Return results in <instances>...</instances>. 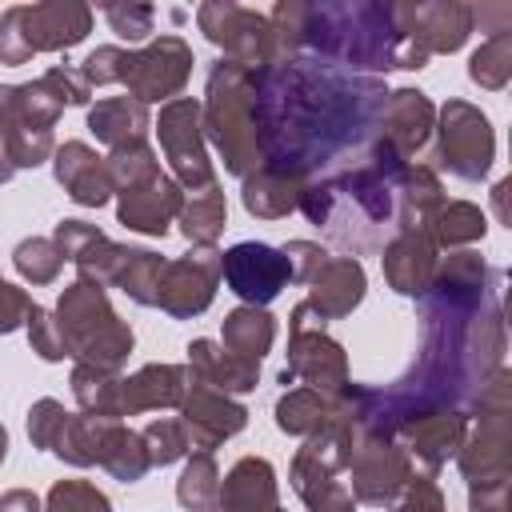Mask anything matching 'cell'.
<instances>
[{"label":"cell","mask_w":512,"mask_h":512,"mask_svg":"<svg viewBox=\"0 0 512 512\" xmlns=\"http://www.w3.org/2000/svg\"><path fill=\"white\" fill-rule=\"evenodd\" d=\"M56 328L64 340V352L76 364H92V368H108L120 372V364L132 356L136 336L132 328L116 316L108 288L92 284V280H72L64 284L60 300H56Z\"/></svg>","instance_id":"6"},{"label":"cell","mask_w":512,"mask_h":512,"mask_svg":"<svg viewBox=\"0 0 512 512\" xmlns=\"http://www.w3.org/2000/svg\"><path fill=\"white\" fill-rule=\"evenodd\" d=\"M28 312H32L28 292H24V288H16V284H8V280L0 276V336H8V332H16V328H24Z\"/></svg>","instance_id":"52"},{"label":"cell","mask_w":512,"mask_h":512,"mask_svg":"<svg viewBox=\"0 0 512 512\" xmlns=\"http://www.w3.org/2000/svg\"><path fill=\"white\" fill-rule=\"evenodd\" d=\"M24 328H28V344H32V352H36L40 360L56 364V360H64V356H68V352H64V340H60V328H56V316H52L48 308L32 304V312H28Z\"/></svg>","instance_id":"45"},{"label":"cell","mask_w":512,"mask_h":512,"mask_svg":"<svg viewBox=\"0 0 512 512\" xmlns=\"http://www.w3.org/2000/svg\"><path fill=\"white\" fill-rule=\"evenodd\" d=\"M396 28L404 32V40L424 52L428 60L436 52H456L464 48L468 32H472V4L460 0H408V4H392Z\"/></svg>","instance_id":"14"},{"label":"cell","mask_w":512,"mask_h":512,"mask_svg":"<svg viewBox=\"0 0 512 512\" xmlns=\"http://www.w3.org/2000/svg\"><path fill=\"white\" fill-rule=\"evenodd\" d=\"M284 260H288V280L292 284H312V276L324 268L328 252L316 244V240H288L284 248Z\"/></svg>","instance_id":"49"},{"label":"cell","mask_w":512,"mask_h":512,"mask_svg":"<svg viewBox=\"0 0 512 512\" xmlns=\"http://www.w3.org/2000/svg\"><path fill=\"white\" fill-rule=\"evenodd\" d=\"M384 80L356 76L316 56L252 68V108L264 168L312 184L360 164L376 144Z\"/></svg>","instance_id":"2"},{"label":"cell","mask_w":512,"mask_h":512,"mask_svg":"<svg viewBox=\"0 0 512 512\" xmlns=\"http://www.w3.org/2000/svg\"><path fill=\"white\" fill-rule=\"evenodd\" d=\"M64 420H68V408H64L60 400H52V396L36 400V404L28 408V436H32V444L44 448V452H52L56 440H60Z\"/></svg>","instance_id":"46"},{"label":"cell","mask_w":512,"mask_h":512,"mask_svg":"<svg viewBox=\"0 0 512 512\" xmlns=\"http://www.w3.org/2000/svg\"><path fill=\"white\" fill-rule=\"evenodd\" d=\"M0 512H44V504H40V496L28 492V488H8V492L0 496Z\"/></svg>","instance_id":"54"},{"label":"cell","mask_w":512,"mask_h":512,"mask_svg":"<svg viewBox=\"0 0 512 512\" xmlns=\"http://www.w3.org/2000/svg\"><path fill=\"white\" fill-rule=\"evenodd\" d=\"M508 192H512V180H496V188H492V204H496V216L508 224L512 216H508Z\"/></svg>","instance_id":"55"},{"label":"cell","mask_w":512,"mask_h":512,"mask_svg":"<svg viewBox=\"0 0 512 512\" xmlns=\"http://www.w3.org/2000/svg\"><path fill=\"white\" fill-rule=\"evenodd\" d=\"M272 512H280V504H276V508H272Z\"/></svg>","instance_id":"58"},{"label":"cell","mask_w":512,"mask_h":512,"mask_svg":"<svg viewBox=\"0 0 512 512\" xmlns=\"http://www.w3.org/2000/svg\"><path fill=\"white\" fill-rule=\"evenodd\" d=\"M108 424H112V420H104V416L68 412V420H64V428H60V440H56L52 456H60L64 464H76V468H92V464H100V448H104Z\"/></svg>","instance_id":"33"},{"label":"cell","mask_w":512,"mask_h":512,"mask_svg":"<svg viewBox=\"0 0 512 512\" xmlns=\"http://www.w3.org/2000/svg\"><path fill=\"white\" fill-rule=\"evenodd\" d=\"M468 512H508V480L468 484Z\"/></svg>","instance_id":"53"},{"label":"cell","mask_w":512,"mask_h":512,"mask_svg":"<svg viewBox=\"0 0 512 512\" xmlns=\"http://www.w3.org/2000/svg\"><path fill=\"white\" fill-rule=\"evenodd\" d=\"M368 292V276H364V264L356 256H328L324 268L312 276L308 284V308L320 316V320H344L360 308Z\"/></svg>","instance_id":"23"},{"label":"cell","mask_w":512,"mask_h":512,"mask_svg":"<svg viewBox=\"0 0 512 512\" xmlns=\"http://www.w3.org/2000/svg\"><path fill=\"white\" fill-rule=\"evenodd\" d=\"M304 380L312 392L332 396L348 384L344 344L324 332V320L300 300L288 316V364L280 368V384Z\"/></svg>","instance_id":"8"},{"label":"cell","mask_w":512,"mask_h":512,"mask_svg":"<svg viewBox=\"0 0 512 512\" xmlns=\"http://www.w3.org/2000/svg\"><path fill=\"white\" fill-rule=\"evenodd\" d=\"M4 456H8V428L0 424V464H4Z\"/></svg>","instance_id":"57"},{"label":"cell","mask_w":512,"mask_h":512,"mask_svg":"<svg viewBox=\"0 0 512 512\" xmlns=\"http://www.w3.org/2000/svg\"><path fill=\"white\" fill-rule=\"evenodd\" d=\"M344 476H348V492L356 504L392 508L396 496L404 492V484L412 480V456L400 448V440L360 428Z\"/></svg>","instance_id":"11"},{"label":"cell","mask_w":512,"mask_h":512,"mask_svg":"<svg viewBox=\"0 0 512 512\" xmlns=\"http://www.w3.org/2000/svg\"><path fill=\"white\" fill-rule=\"evenodd\" d=\"M220 284V252L216 248H192L188 256H176L160 272L156 288V308L168 312L172 320H192L200 316Z\"/></svg>","instance_id":"15"},{"label":"cell","mask_w":512,"mask_h":512,"mask_svg":"<svg viewBox=\"0 0 512 512\" xmlns=\"http://www.w3.org/2000/svg\"><path fill=\"white\" fill-rule=\"evenodd\" d=\"M436 152L432 164L460 176V180H484L492 160H496V132L492 120L468 104V100H448L436 112ZM432 168V172H436Z\"/></svg>","instance_id":"9"},{"label":"cell","mask_w":512,"mask_h":512,"mask_svg":"<svg viewBox=\"0 0 512 512\" xmlns=\"http://www.w3.org/2000/svg\"><path fill=\"white\" fill-rule=\"evenodd\" d=\"M100 468L124 484H136L144 480V472L152 468L148 464V452H144V440L140 432H132L124 420H112L108 424V436H104V448H100Z\"/></svg>","instance_id":"35"},{"label":"cell","mask_w":512,"mask_h":512,"mask_svg":"<svg viewBox=\"0 0 512 512\" xmlns=\"http://www.w3.org/2000/svg\"><path fill=\"white\" fill-rule=\"evenodd\" d=\"M484 232H488V220L468 200H444L428 220V236L436 248H460V244L484 240Z\"/></svg>","instance_id":"36"},{"label":"cell","mask_w":512,"mask_h":512,"mask_svg":"<svg viewBox=\"0 0 512 512\" xmlns=\"http://www.w3.org/2000/svg\"><path fill=\"white\" fill-rule=\"evenodd\" d=\"M20 24L24 40L36 52H64L76 48L92 32V8L80 0H40V4H20Z\"/></svg>","instance_id":"18"},{"label":"cell","mask_w":512,"mask_h":512,"mask_svg":"<svg viewBox=\"0 0 512 512\" xmlns=\"http://www.w3.org/2000/svg\"><path fill=\"white\" fill-rule=\"evenodd\" d=\"M220 336H224V348H228V352H236V356L260 364V360L268 356L272 340H276V320H272L268 308L240 304V308H232V312L224 316Z\"/></svg>","instance_id":"31"},{"label":"cell","mask_w":512,"mask_h":512,"mask_svg":"<svg viewBox=\"0 0 512 512\" xmlns=\"http://www.w3.org/2000/svg\"><path fill=\"white\" fill-rule=\"evenodd\" d=\"M156 136L164 148V160L172 168V180L184 192H204L216 184L212 160H208V144H204V124H200V100L192 96H176L168 104H160L156 116Z\"/></svg>","instance_id":"10"},{"label":"cell","mask_w":512,"mask_h":512,"mask_svg":"<svg viewBox=\"0 0 512 512\" xmlns=\"http://www.w3.org/2000/svg\"><path fill=\"white\" fill-rule=\"evenodd\" d=\"M188 76H192V48H188L180 36L168 32V36L152 40L148 48L128 52L120 84L128 88L132 100H140V104L148 108V104H168V100H176V96L184 92Z\"/></svg>","instance_id":"13"},{"label":"cell","mask_w":512,"mask_h":512,"mask_svg":"<svg viewBox=\"0 0 512 512\" xmlns=\"http://www.w3.org/2000/svg\"><path fill=\"white\" fill-rule=\"evenodd\" d=\"M176 224H180V232H184V240L192 248H216V240L228 228V200H224L220 184H212V188L196 192L192 200H184Z\"/></svg>","instance_id":"32"},{"label":"cell","mask_w":512,"mask_h":512,"mask_svg":"<svg viewBox=\"0 0 512 512\" xmlns=\"http://www.w3.org/2000/svg\"><path fill=\"white\" fill-rule=\"evenodd\" d=\"M104 168H108V180H112V192H124L148 176L160 172V160L148 144H128V148H112L104 156Z\"/></svg>","instance_id":"42"},{"label":"cell","mask_w":512,"mask_h":512,"mask_svg":"<svg viewBox=\"0 0 512 512\" xmlns=\"http://www.w3.org/2000/svg\"><path fill=\"white\" fill-rule=\"evenodd\" d=\"M468 80L480 84V88H488V92H500L512 80V32H496V36H488L472 52Z\"/></svg>","instance_id":"39"},{"label":"cell","mask_w":512,"mask_h":512,"mask_svg":"<svg viewBox=\"0 0 512 512\" xmlns=\"http://www.w3.org/2000/svg\"><path fill=\"white\" fill-rule=\"evenodd\" d=\"M116 196H120V204H116L120 224L128 232H144V236H164L184 208V188L168 172H156Z\"/></svg>","instance_id":"20"},{"label":"cell","mask_w":512,"mask_h":512,"mask_svg":"<svg viewBox=\"0 0 512 512\" xmlns=\"http://www.w3.org/2000/svg\"><path fill=\"white\" fill-rule=\"evenodd\" d=\"M104 20L108 28L120 36V40H144L152 36V20H156V8L152 4H108L104 8Z\"/></svg>","instance_id":"47"},{"label":"cell","mask_w":512,"mask_h":512,"mask_svg":"<svg viewBox=\"0 0 512 512\" xmlns=\"http://www.w3.org/2000/svg\"><path fill=\"white\" fill-rule=\"evenodd\" d=\"M12 264H16V272H20L28 284H52V280L60 276V268H64V256H60V248L52 244V236H28V240L16 244Z\"/></svg>","instance_id":"41"},{"label":"cell","mask_w":512,"mask_h":512,"mask_svg":"<svg viewBox=\"0 0 512 512\" xmlns=\"http://www.w3.org/2000/svg\"><path fill=\"white\" fill-rule=\"evenodd\" d=\"M468 412L476 416V428L456 452L460 476L468 484L512 480V372L496 368Z\"/></svg>","instance_id":"7"},{"label":"cell","mask_w":512,"mask_h":512,"mask_svg":"<svg viewBox=\"0 0 512 512\" xmlns=\"http://www.w3.org/2000/svg\"><path fill=\"white\" fill-rule=\"evenodd\" d=\"M216 492H220V468H216L212 452H192L176 480V500L188 512H208L216 504Z\"/></svg>","instance_id":"38"},{"label":"cell","mask_w":512,"mask_h":512,"mask_svg":"<svg viewBox=\"0 0 512 512\" xmlns=\"http://www.w3.org/2000/svg\"><path fill=\"white\" fill-rule=\"evenodd\" d=\"M32 60V48L24 40V24H20V4L4 8L0 16V64H28Z\"/></svg>","instance_id":"51"},{"label":"cell","mask_w":512,"mask_h":512,"mask_svg":"<svg viewBox=\"0 0 512 512\" xmlns=\"http://www.w3.org/2000/svg\"><path fill=\"white\" fill-rule=\"evenodd\" d=\"M164 256L152 252V248H128L124 256V268L116 276L112 288H120L132 304H144V308H156V288H160V272H164Z\"/></svg>","instance_id":"37"},{"label":"cell","mask_w":512,"mask_h":512,"mask_svg":"<svg viewBox=\"0 0 512 512\" xmlns=\"http://www.w3.org/2000/svg\"><path fill=\"white\" fill-rule=\"evenodd\" d=\"M124 60H128V52H124V48H116V44H100L96 52H88V56H84V64H80L76 72L84 76V84H88V88L120 84V76H124Z\"/></svg>","instance_id":"48"},{"label":"cell","mask_w":512,"mask_h":512,"mask_svg":"<svg viewBox=\"0 0 512 512\" xmlns=\"http://www.w3.org/2000/svg\"><path fill=\"white\" fill-rule=\"evenodd\" d=\"M148 128H152V116L132 96H104L88 108V132L108 148L148 144Z\"/></svg>","instance_id":"29"},{"label":"cell","mask_w":512,"mask_h":512,"mask_svg":"<svg viewBox=\"0 0 512 512\" xmlns=\"http://www.w3.org/2000/svg\"><path fill=\"white\" fill-rule=\"evenodd\" d=\"M288 480H292V488H296V496L304 500L308 512H352L356 508V500H352L348 484L340 480V472L328 460H320L316 452H308L304 444L292 456Z\"/></svg>","instance_id":"28"},{"label":"cell","mask_w":512,"mask_h":512,"mask_svg":"<svg viewBox=\"0 0 512 512\" xmlns=\"http://www.w3.org/2000/svg\"><path fill=\"white\" fill-rule=\"evenodd\" d=\"M300 52L344 72H412L428 64V56L416 52L396 28L392 4L372 0L300 4Z\"/></svg>","instance_id":"4"},{"label":"cell","mask_w":512,"mask_h":512,"mask_svg":"<svg viewBox=\"0 0 512 512\" xmlns=\"http://www.w3.org/2000/svg\"><path fill=\"white\" fill-rule=\"evenodd\" d=\"M184 388H188V368L184 364H144L140 372L120 380V420L140 416V412L180 408Z\"/></svg>","instance_id":"26"},{"label":"cell","mask_w":512,"mask_h":512,"mask_svg":"<svg viewBox=\"0 0 512 512\" xmlns=\"http://www.w3.org/2000/svg\"><path fill=\"white\" fill-rule=\"evenodd\" d=\"M432 128H436V104L420 88H396V92H388V100L380 108L376 140L388 144L396 156L412 160L428 144Z\"/></svg>","instance_id":"19"},{"label":"cell","mask_w":512,"mask_h":512,"mask_svg":"<svg viewBox=\"0 0 512 512\" xmlns=\"http://www.w3.org/2000/svg\"><path fill=\"white\" fill-rule=\"evenodd\" d=\"M500 284L504 272L476 252H452L436 264L432 288L420 296V352L392 388L364 392V432L396 440V428L412 416L472 408L484 380L504 368Z\"/></svg>","instance_id":"1"},{"label":"cell","mask_w":512,"mask_h":512,"mask_svg":"<svg viewBox=\"0 0 512 512\" xmlns=\"http://www.w3.org/2000/svg\"><path fill=\"white\" fill-rule=\"evenodd\" d=\"M44 512H112L108 496L88 480H56L48 488Z\"/></svg>","instance_id":"44"},{"label":"cell","mask_w":512,"mask_h":512,"mask_svg":"<svg viewBox=\"0 0 512 512\" xmlns=\"http://www.w3.org/2000/svg\"><path fill=\"white\" fill-rule=\"evenodd\" d=\"M200 124H204V140L216 144L232 176L244 180L264 168L260 136H256V108H252V68L236 60L212 64L204 104H200Z\"/></svg>","instance_id":"5"},{"label":"cell","mask_w":512,"mask_h":512,"mask_svg":"<svg viewBox=\"0 0 512 512\" xmlns=\"http://www.w3.org/2000/svg\"><path fill=\"white\" fill-rule=\"evenodd\" d=\"M324 396L312 388H284L276 400V428L288 436H312L324 424Z\"/></svg>","instance_id":"40"},{"label":"cell","mask_w":512,"mask_h":512,"mask_svg":"<svg viewBox=\"0 0 512 512\" xmlns=\"http://www.w3.org/2000/svg\"><path fill=\"white\" fill-rule=\"evenodd\" d=\"M220 276L244 304L264 308L288 288V260L272 244L240 240L228 252H220Z\"/></svg>","instance_id":"16"},{"label":"cell","mask_w":512,"mask_h":512,"mask_svg":"<svg viewBox=\"0 0 512 512\" xmlns=\"http://www.w3.org/2000/svg\"><path fill=\"white\" fill-rule=\"evenodd\" d=\"M468 436V412L460 408H436V412H424V416H412L396 428V440L408 456H416L428 472L444 468L460 444Z\"/></svg>","instance_id":"21"},{"label":"cell","mask_w":512,"mask_h":512,"mask_svg":"<svg viewBox=\"0 0 512 512\" xmlns=\"http://www.w3.org/2000/svg\"><path fill=\"white\" fill-rule=\"evenodd\" d=\"M120 372L108 368H92V364H76L72 368V396L80 404V412L88 416H104V420H120Z\"/></svg>","instance_id":"34"},{"label":"cell","mask_w":512,"mask_h":512,"mask_svg":"<svg viewBox=\"0 0 512 512\" xmlns=\"http://www.w3.org/2000/svg\"><path fill=\"white\" fill-rule=\"evenodd\" d=\"M52 172H56V184L80 208H100L112 200V180H108L104 156H96V148H88L84 140H64L52 152Z\"/></svg>","instance_id":"24"},{"label":"cell","mask_w":512,"mask_h":512,"mask_svg":"<svg viewBox=\"0 0 512 512\" xmlns=\"http://www.w3.org/2000/svg\"><path fill=\"white\" fill-rule=\"evenodd\" d=\"M16 176V164H12V148H8V136L0 128V184H8Z\"/></svg>","instance_id":"56"},{"label":"cell","mask_w":512,"mask_h":512,"mask_svg":"<svg viewBox=\"0 0 512 512\" xmlns=\"http://www.w3.org/2000/svg\"><path fill=\"white\" fill-rule=\"evenodd\" d=\"M308 184L292 180V176H280L272 168H260L252 176H244V188H240V200H244V212L256 216V220H280L288 212L300 208V196H304Z\"/></svg>","instance_id":"30"},{"label":"cell","mask_w":512,"mask_h":512,"mask_svg":"<svg viewBox=\"0 0 512 512\" xmlns=\"http://www.w3.org/2000/svg\"><path fill=\"white\" fill-rule=\"evenodd\" d=\"M380 264H384V280L392 292L420 300L432 288L436 264H440V248L432 244L428 232H396L384 248H380Z\"/></svg>","instance_id":"22"},{"label":"cell","mask_w":512,"mask_h":512,"mask_svg":"<svg viewBox=\"0 0 512 512\" xmlns=\"http://www.w3.org/2000/svg\"><path fill=\"white\" fill-rule=\"evenodd\" d=\"M140 440H144V452H148V464H152V468L176 464V460H184V456L192 452V444H188L180 420H152V424L140 432Z\"/></svg>","instance_id":"43"},{"label":"cell","mask_w":512,"mask_h":512,"mask_svg":"<svg viewBox=\"0 0 512 512\" xmlns=\"http://www.w3.org/2000/svg\"><path fill=\"white\" fill-rule=\"evenodd\" d=\"M180 424H184V436L196 452H212L220 448L224 440H232L236 432H244L248 424V408L200 380L188 376V388H184V400H180Z\"/></svg>","instance_id":"17"},{"label":"cell","mask_w":512,"mask_h":512,"mask_svg":"<svg viewBox=\"0 0 512 512\" xmlns=\"http://www.w3.org/2000/svg\"><path fill=\"white\" fill-rule=\"evenodd\" d=\"M392 512H444V492L432 476H412L396 496Z\"/></svg>","instance_id":"50"},{"label":"cell","mask_w":512,"mask_h":512,"mask_svg":"<svg viewBox=\"0 0 512 512\" xmlns=\"http://www.w3.org/2000/svg\"><path fill=\"white\" fill-rule=\"evenodd\" d=\"M188 376L224 392V396H240V392H252L260 384V364L256 360H244L236 352H228L224 344L216 340H192L188 344Z\"/></svg>","instance_id":"25"},{"label":"cell","mask_w":512,"mask_h":512,"mask_svg":"<svg viewBox=\"0 0 512 512\" xmlns=\"http://www.w3.org/2000/svg\"><path fill=\"white\" fill-rule=\"evenodd\" d=\"M440 204V176L428 164L396 156L380 140L360 164L312 180L300 196V212L352 256L384 248L396 232H428Z\"/></svg>","instance_id":"3"},{"label":"cell","mask_w":512,"mask_h":512,"mask_svg":"<svg viewBox=\"0 0 512 512\" xmlns=\"http://www.w3.org/2000/svg\"><path fill=\"white\" fill-rule=\"evenodd\" d=\"M200 32L224 48V60H236L244 68H264L272 64V24L268 12L244 8L236 0H208L196 8Z\"/></svg>","instance_id":"12"},{"label":"cell","mask_w":512,"mask_h":512,"mask_svg":"<svg viewBox=\"0 0 512 512\" xmlns=\"http://www.w3.org/2000/svg\"><path fill=\"white\" fill-rule=\"evenodd\" d=\"M276 508V472L264 456L236 460L216 492V504L208 512H272Z\"/></svg>","instance_id":"27"}]
</instances>
